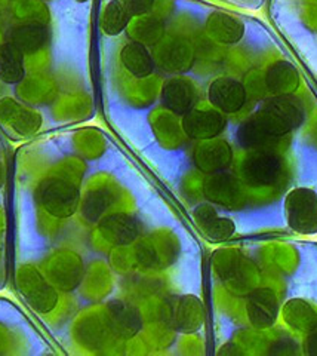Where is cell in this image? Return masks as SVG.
Here are the masks:
<instances>
[{"instance_id": "9c48e42d", "label": "cell", "mask_w": 317, "mask_h": 356, "mask_svg": "<svg viewBox=\"0 0 317 356\" xmlns=\"http://www.w3.org/2000/svg\"><path fill=\"white\" fill-rule=\"evenodd\" d=\"M104 316L116 339H134L143 328V316L139 310L123 300H113L104 309Z\"/></svg>"}, {"instance_id": "6da1fadb", "label": "cell", "mask_w": 317, "mask_h": 356, "mask_svg": "<svg viewBox=\"0 0 317 356\" xmlns=\"http://www.w3.org/2000/svg\"><path fill=\"white\" fill-rule=\"evenodd\" d=\"M82 166L76 159H69L57 166L39 187V204L52 218L65 220L80 208Z\"/></svg>"}, {"instance_id": "484cf974", "label": "cell", "mask_w": 317, "mask_h": 356, "mask_svg": "<svg viewBox=\"0 0 317 356\" xmlns=\"http://www.w3.org/2000/svg\"><path fill=\"white\" fill-rule=\"evenodd\" d=\"M285 63H276L273 64L267 70L264 85L267 91L275 95H289L293 89V70L285 69Z\"/></svg>"}, {"instance_id": "8fae6325", "label": "cell", "mask_w": 317, "mask_h": 356, "mask_svg": "<svg viewBox=\"0 0 317 356\" xmlns=\"http://www.w3.org/2000/svg\"><path fill=\"white\" fill-rule=\"evenodd\" d=\"M98 233L107 243L125 247L138 238L139 226L137 218L130 214L112 213L98 221Z\"/></svg>"}, {"instance_id": "5b68a950", "label": "cell", "mask_w": 317, "mask_h": 356, "mask_svg": "<svg viewBox=\"0 0 317 356\" xmlns=\"http://www.w3.org/2000/svg\"><path fill=\"white\" fill-rule=\"evenodd\" d=\"M181 128L187 140L206 141L221 136L227 128V116L209 103L198 104L181 118Z\"/></svg>"}, {"instance_id": "4316f807", "label": "cell", "mask_w": 317, "mask_h": 356, "mask_svg": "<svg viewBox=\"0 0 317 356\" xmlns=\"http://www.w3.org/2000/svg\"><path fill=\"white\" fill-rule=\"evenodd\" d=\"M120 2L126 8L129 15L135 18L156 14L160 0H120Z\"/></svg>"}, {"instance_id": "603a6c76", "label": "cell", "mask_w": 317, "mask_h": 356, "mask_svg": "<svg viewBox=\"0 0 317 356\" xmlns=\"http://www.w3.org/2000/svg\"><path fill=\"white\" fill-rule=\"evenodd\" d=\"M153 129H155L159 141L168 147H177L184 143V140H187L181 128V120L177 119V115L163 107L153 115Z\"/></svg>"}, {"instance_id": "d6986e66", "label": "cell", "mask_w": 317, "mask_h": 356, "mask_svg": "<svg viewBox=\"0 0 317 356\" xmlns=\"http://www.w3.org/2000/svg\"><path fill=\"white\" fill-rule=\"evenodd\" d=\"M277 298L271 289H257V291L249 296L248 316L255 327H271L277 319Z\"/></svg>"}, {"instance_id": "4fadbf2b", "label": "cell", "mask_w": 317, "mask_h": 356, "mask_svg": "<svg viewBox=\"0 0 317 356\" xmlns=\"http://www.w3.org/2000/svg\"><path fill=\"white\" fill-rule=\"evenodd\" d=\"M286 208L291 227L300 232L317 229V199L313 192L295 191L286 199Z\"/></svg>"}, {"instance_id": "ba28073f", "label": "cell", "mask_w": 317, "mask_h": 356, "mask_svg": "<svg viewBox=\"0 0 317 356\" xmlns=\"http://www.w3.org/2000/svg\"><path fill=\"white\" fill-rule=\"evenodd\" d=\"M193 162L205 174L223 172L233 162L232 146L221 138L199 141L193 150Z\"/></svg>"}, {"instance_id": "e0dca14e", "label": "cell", "mask_w": 317, "mask_h": 356, "mask_svg": "<svg viewBox=\"0 0 317 356\" xmlns=\"http://www.w3.org/2000/svg\"><path fill=\"white\" fill-rule=\"evenodd\" d=\"M8 40L15 43L24 55H35L48 44V24L37 21H24L10 30Z\"/></svg>"}, {"instance_id": "7c38bea8", "label": "cell", "mask_w": 317, "mask_h": 356, "mask_svg": "<svg viewBox=\"0 0 317 356\" xmlns=\"http://www.w3.org/2000/svg\"><path fill=\"white\" fill-rule=\"evenodd\" d=\"M240 174L248 183L257 186L271 184L277 180L280 174V159L275 153H270L266 149L258 150L245 159Z\"/></svg>"}, {"instance_id": "7402d4cb", "label": "cell", "mask_w": 317, "mask_h": 356, "mask_svg": "<svg viewBox=\"0 0 317 356\" xmlns=\"http://www.w3.org/2000/svg\"><path fill=\"white\" fill-rule=\"evenodd\" d=\"M26 55L10 40L0 44V82L18 85L26 77Z\"/></svg>"}, {"instance_id": "9a60e30c", "label": "cell", "mask_w": 317, "mask_h": 356, "mask_svg": "<svg viewBox=\"0 0 317 356\" xmlns=\"http://www.w3.org/2000/svg\"><path fill=\"white\" fill-rule=\"evenodd\" d=\"M0 120L23 136L37 132L42 125V116L36 110L21 106L8 97L0 99Z\"/></svg>"}, {"instance_id": "ffe728a7", "label": "cell", "mask_w": 317, "mask_h": 356, "mask_svg": "<svg viewBox=\"0 0 317 356\" xmlns=\"http://www.w3.org/2000/svg\"><path fill=\"white\" fill-rule=\"evenodd\" d=\"M126 33L130 40L143 43L148 48H155L166 36V24L163 18L156 14L135 17L130 19Z\"/></svg>"}, {"instance_id": "cb8c5ba5", "label": "cell", "mask_w": 317, "mask_h": 356, "mask_svg": "<svg viewBox=\"0 0 317 356\" xmlns=\"http://www.w3.org/2000/svg\"><path fill=\"white\" fill-rule=\"evenodd\" d=\"M130 19H132V17L129 15L120 0H110L101 13L100 27L104 35L116 38L126 31Z\"/></svg>"}, {"instance_id": "ac0fdd59", "label": "cell", "mask_w": 317, "mask_h": 356, "mask_svg": "<svg viewBox=\"0 0 317 356\" xmlns=\"http://www.w3.org/2000/svg\"><path fill=\"white\" fill-rule=\"evenodd\" d=\"M116 193L110 186L105 183L95 184L85 192L80 199L82 216L91 222L100 221L108 214V211L116 204Z\"/></svg>"}, {"instance_id": "5bb4252c", "label": "cell", "mask_w": 317, "mask_h": 356, "mask_svg": "<svg viewBox=\"0 0 317 356\" xmlns=\"http://www.w3.org/2000/svg\"><path fill=\"white\" fill-rule=\"evenodd\" d=\"M206 38L224 47L239 43L245 35V26L237 17L227 13H212L205 24Z\"/></svg>"}, {"instance_id": "30bf717a", "label": "cell", "mask_w": 317, "mask_h": 356, "mask_svg": "<svg viewBox=\"0 0 317 356\" xmlns=\"http://www.w3.org/2000/svg\"><path fill=\"white\" fill-rule=\"evenodd\" d=\"M119 61L123 72L132 79H148L157 69L153 51L135 40H129L123 44L119 52Z\"/></svg>"}, {"instance_id": "83f0119b", "label": "cell", "mask_w": 317, "mask_h": 356, "mask_svg": "<svg viewBox=\"0 0 317 356\" xmlns=\"http://www.w3.org/2000/svg\"><path fill=\"white\" fill-rule=\"evenodd\" d=\"M78 2H86V0H78Z\"/></svg>"}, {"instance_id": "52a82bcc", "label": "cell", "mask_w": 317, "mask_h": 356, "mask_svg": "<svg viewBox=\"0 0 317 356\" xmlns=\"http://www.w3.org/2000/svg\"><path fill=\"white\" fill-rule=\"evenodd\" d=\"M162 107L177 116H184L199 104V89L193 81L175 74L160 86Z\"/></svg>"}, {"instance_id": "d4e9b609", "label": "cell", "mask_w": 317, "mask_h": 356, "mask_svg": "<svg viewBox=\"0 0 317 356\" xmlns=\"http://www.w3.org/2000/svg\"><path fill=\"white\" fill-rule=\"evenodd\" d=\"M76 337L80 340V343L86 344V346H95V344H100V341H105L108 337H114L113 332L108 327L104 310L101 316L96 315V318H83L80 322L76 325Z\"/></svg>"}, {"instance_id": "277c9868", "label": "cell", "mask_w": 317, "mask_h": 356, "mask_svg": "<svg viewBox=\"0 0 317 356\" xmlns=\"http://www.w3.org/2000/svg\"><path fill=\"white\" fill-rule=\"evenodd\" d=\"M43 273L62 293L74 291L85 276L82 257L71 250H57L43 263Z\"/></svg>"}, {"instance_id": "3957f363", "label": "cell", "mask_w": 317, "mask_h": 356, "mask_svg": "<svg viewBox=\"0 0 317 356\" xmlns=\"http://www.w3.org/2000/svg\"><path fill=\"white\" fill-rule=\"evenodd\" d=\"M153 57L157 69L171 74L187 73L198 60L194 43L182 35H166L153 48Z\"/></svg>"}, {"instance_id": "44dd1931", "label": "cell", "mask_w": 317, "mask_h": 356, "mask_svg": "<svg viewBox=\"0 0 317 356\" xmlns=\"http://www.w3.org/2000/svg\"><path fill=\"white\" fill-rule=\"evenodd\" d=\"M194 218L203 235L211 241H224L234 233V222L230 218L220 217L209 204H202L194 209Z\"/></svg>"}, {"instance_id": "2e32d148", "label": "cell", "mask_w": 317, "mask_h": 356, "mask_svg": "<svg viewBox=\"0 0 317 356\" xmlns=\"http://www.w3.org/2000/svg\"><path fill=\"white\" fill-rule=\"evenodd\" d=\"M166 310V321L172 327L182 332H193L202 325V306L193 296H184L178 298Z\"/></svg>"}, {"instance_id": "7a4b0ae2", "label": "cell", "mask_w": 317, "mask_h": 356, "mask_svg": "<svg viewBox=\"0 0 317 356\" xmlns=\"http://www.w3.org/2000/svg\"><path fill=\"white\" fill-rule=\"evenodd\" d=\"M17 282L21 294L37 314L51 315L57 312L61 303L60 289L51 284L39 267L31 264L21 267L17 275Z\"/></svg>"}, {"instance_id": "8992f818", "label": "cell", "mask_w": 317, "mask_h": 356, "mask_svg": "<svg viewBox=\"0 0 317 356\" xmlns=\"http://www.w3.org/2000/svg\"><path fill=\"white\" fill-rule=\"evenodd\" d=\"M248 97L245 83L233 76L215 77L206 91L207 103L225 116L240 113L248 103Z\"/></svg>"}]
</instances>
